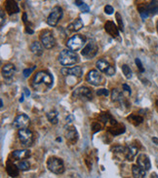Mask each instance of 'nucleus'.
<instances>
[{
  "label": "nucleus",
  "mask_w": 158,
  "mask_h": 178,
  "mask_svg": "<svg viewBox=\"0 0 158 178\" xmlns=\"http://www.w3.org/2000/svg\"><path fill=\"white\" fill-rule=\"evenodd\" d=\"M29 125V118L26 114H21V115L17 116L13 123L14 128L19 129L27 128Z\"/></svg>",
  "instance_id": "obj_12"
},
{
  "label": "nucleus",
  "mask_w": 158,
  "mask_h": 178,
  "mask_svg": "<svg viewBox=\"0 0 158 178\" xmlns=\"http://www.w3.org/2000/svg\"><path fill=\"white\" fill-rule=\"evenodd\" d=\"M139 11H140V15H141L143 20H146V18H147V17L149 16V14H148V12L146 10V7L139 8Z\"/></svg>",
  "instance_id": "obj_33"
},
{
  "label": "nucleus",
  "mask_w": 158,
  "mask_h": 178,
  "mask_svg": "<svg viewBox=\"0 0 158 178\" xmlns=\"http://www.w3.org/2000/svg\"><path fill=\"white\" fill-rule=\"evenodd\" d=\"M57 141H62V138L60 137V138H57Z\"/></svg>",
  "instance_id": "obj_50"
},
{
  "label": "nucleus",
  "mask_w": 158,
  "mask_h": 178,
  "mask_svg": "<svg viewBox=\"0 0 158 178\" xmlns=\"http://www.w3.org/2000/svg\"><path fill=\"white\" fill-rule=\"evenodd\" d=\"M64 76H74V77H81L82 75V68L80 66H74L72 68L64 67L61 70Z\"/></svg>",
  "instance_id": "obj_13"
},
{
  "label": "nucleus",
  "mask_w": 158,
  "mask_h": 178,
  "mask_svg": "<svg viewBox=\"0 0 158 178\" xmlns=\"http://www.w3.org/2000/svg\"><path fill=\"white\" fill-rule=\"evenodd\" d=\"M83 3H84V2H83L82 0H75V1H74V4H75V5L78 6V7L80 6L81 4H83Z\"/></svg>",
  "instance_id": "obj_44"
},
{
  "label": "nucleus",
  "mask_w": 158,
  "mask_h": 178,
  "mask_svg": "<svg viewBox=\"0 0 158 178\" xmlns=\"http://www.w3.org/2000/svg\"><path fill=\"white\" fill-rule=\"evenodd\" d=\"M111 99L113 101H122L123 99L122 93L120 92L117 89H113L112 92H111Z\"/></svg>",
  "instance_id": "obj_30"
},
{
  "label": "nucleus",
  "mask_w": 158,
  "mask_h": 178,
  "mask_svg": "<svg viewBox=\"0 0 158 178\" xmlns=\"http://www.w3.org/2000/svg\"><path fill=\"white\" fill-rule=\"evenodd\" d=\"M0 16H1V23H0V25L3 26V25H4V23H5V21H6L5 14H4L3 11H1V13H0Z\"/></svg>",
  "instance_id": "obj_41"
},
{
  "label": "nucleus",
  "mask_w": 158,
  "mask_h": 178,
  "mask_svg": "<svg viewBox=\"0 0 158 178\" xmlns=\"http://www.w3.org/2000/svg\"><path fill=\"white\" fill-rule=\"evenodd\" d=\"M156 26H157V31H158V22H157V25Z\"/></svg>",
  "instance_id": "obj_52"
},
{
  "label": "nucleus",
  "mask_w": 158,
  "mask_h": 178,
  "mask_svg": "<svg viewBox=\"0 0 158 178\" xmlns=\"http://www.w3.org/2000/svg\"><path fill=\"white\" fill-rule=\"evenodd\" d=\"M85 44H86V37L81 34H77L72 36L69 40H67V47L68 49L74 51V52H77V51H80L84 47Z\"/></svg>",
  "instance_id": "obj_3"
},
{
  "label": "nucleus",
  "mask_w": 158,
  "mask_h": 178,
  "mask_svg": "<svg viewBox=\"0 0 158 178\" xmlns=\"http://www.w3.org/2000/svg\"><path fill=\"white\" fill-rule=\"evenodd\" d=\"M19 138H20L21 143L24 146H31L32 142H33V134H32L31 130L27 128L19 129Z\"/></svg>",
  "instance_id": "obj_5"
},
{
  "label": "nucleus",
  "mask_w": 158,
  "mask_h": 178,
  "mask_svg": "<svg viewBox=\"0 0 158 178\" xmlns=\"http://www.w3.org/2000/svg\"><path fill=\"white\" fill-rule=\"evenodd\" d=\"M121 68H122V71L125 75V77H126L127 79H130L132 77V70L130 69V67L128 66L127 64H123L121 66Z\"/></svg>",
  "instance_id": "obj_32"
},
{
  "label": "nucleus",
  "mask_w": 158,
  "mask_h": 178,
  "mask_svg": "<svg viewBox=\"0 0 158 178\" xmlns=\"http://www.w3.org/2000/svg\"><path fill=\"white\" fill-rule=\"evenodd\" d=\"M41 43L43 44L44 48L46 49H52L56 45V40L53 33L50 30H44L40 34Z\"/></svg>",
  "instance_id": "obj_6"
},
{
  "label": "nucleus",
  "mask_w": 158,
  "mask_h": 178,
  "mask_svg": "<svg viewBox=\"0 0 158 178\" xmlns=\"http://www.w3.org/2000/svg\"><path fill=\"white\" fill-rule=\"evenodd\" d=\"M59 62L62 65H72L75 64L78 62V55L76 52L70 50V49H66L63 50L61 53H60L59 57H58Z\"/></svg>",
  "instance_id": "obj_2"
},
{
  "label": "nucleus",
  "mask_w": 158,
  "mask_h": 178,
  "mask_svg": "<svg viewBox=\"0 0 158 178\" xmlns=\"http://www.w3.org/2000/svg\"><path fill=\"white\" fill-rule=\"evenodd\" d=\"M63 17V9L60 6H56L52 9L50 15L47 18V23L50 26H56L58 25L59 21Z\"/></svg>",
  "instance_id": "obj_7"
},
{
  "label": "nucleus",
  "mask_w": 158,
  "mask_h": 178,
  "mask_svg": "<svg viewBox=\"0 0 158 178\" xmlns=\"http://www.w3.org/2000/svg\"><path fill=\"white\" fill-rule=\"evenodd\" d=\"M155 103H156V106H157V108H158V100H156V102H155Z\"/></svg>",
  "instance_id": "obj_51"
},
{
  "label": "nucleus",
  "mask_w": 158,
  "mask_h": 178,
  "mask_svg": "<svg viewBox=\"0 0 158 178\" xmlns=\"http://www.w3.org/2000/svg\"><path fill=\"white\" fill-rule=\"evenodd\" d=\"M98 53V46L94 41H90L82 50V55L86 59L94 58Z\"/></svg>",
  "instance_id": "obj_11"
},
{
  "label": "nucleus",
  "mask_w": 158,
  "mask_h": 178,
  "mask_svg": "<svg viewBox=\"0 0 158 178\" xmlns=\"http://www.w3.org/2000/svg\"><path fill=\"white\" fill-rule=\"evenodd\" d=\"M116 20H117V22H118V29H119V30L123 31L124 30V25H123L122 18H121V16H120L119 13H116Z\"/></svg>",
  "instance_id": "obj_34"
},
{
  "label": "nucleus",
  "mask_w": 158,
  "mask_h": 178,
  "mask_svg": "<svg viewBox=\"0 0 158 178\" xmlns=\"http://www.w3.org/2000/svg\"><path fill=\"white\" fill-rule=\"evenodd\" d=\"M47 167L50 171H52L55 174H62L64 171V165L62 159L51 157L47 161Z\"/></svg>",
  "instance_id": "obj_4"
},
{
  "label": "nucleus",
  "mask_w": 158,
  "mask_h": 178,
  "mask_svg": "<svg viewBox=\"0 0 158 178\" xmlns=\"http://www.w3.org/2000/svg\"><path fill=\"white\" fill-rule=\"evenodd\" d=\"M66 138L68 142H70L72 144H74L78 139V133H77V130L75 129V128H73V126H69V128L67 129L66 130Z\"/></svg>",
  "instance_id": "obj_17"
},
{
  "label": "nucleus",
  "mask_w": 158,
  "mask_h": 178,
  "mask_svg": "<svg viewBox=\"0 0 158 178\" xmlns=\"http://www.w3.org/2000/svg\"><path fill=\"white\" fill-rule=\"evenodd\" d=\"M30 156V151L29 150H16L12 153V157L16 160H24Z\"/></svg>",
  "instance_id": "obj_22"
},
{
  "label": "nucleus",
  "mask_w": 158,
  "mask_h": 178,
  "mask_svg": "<svg viewBox=\"0 0 158 178\" xmlns=\"http://www.w3.org/2000/svg\"><path fill=\"white\" fill-rule=\"evenodd\" d=\"M138 153V148L133 144H130L126 146V160L127 161H133L135 156Z\"/></svg>",
  "instance_id": "obj_23"
},
{
  "label": "nucleus",
  "mask_w": 158,
  "mask_h": 178,
  "mask_svg": "<svg viewBox=\"0 0 158 178\" xmlns=\"http://www.w3.org/2000/svg\"><path fill=\"white\" fill-rule=\"evenodd\" d=\"M19 170H20V168L18 167V166L14 165V163H11L10 161L7 162V163H6V171H7L9 176H11V177L18 176L19 175Z\"/></svg>",
  "instance_id": "obj_21"
},
{
  "label": "nucleus",
  "mask_w": 158,
  "mask_h": 178,
  "mask_svg": "<svg viewBox=\"0 0 158 178\" xmlns=\"http://www.w3.org/2000/svg\"><path fill=\"white\" fill-rule=\"evenodd\" d=\"M79 9H80V11L83 12V13H88L90 11V8H89V6H88L86 3L81 4V5L79 6Z\"/></svg>",
  "instance_id": "obj_37"
},
{
  "label": "nucleus",
  "mask_w": 158,
  "mask_h": 178,
  "mask_svg": "<svg viewBox=\"0 0 158 178\" xmlns=\"http://www.w3.org/2000/svg\"><path fill=\"white\" fill-rule=\"evenodd\" d=\"M35 67H36V66H33V67H31V68H26V69H25V70H24V72H22V74H24V76H25L26 78L29 77V75L31 74V72L35 69Z\"/></svg>",
  "instance_id": "obj_39"
},
{
  "label": "nucleus",
  "mask_w": 158,
  "mask_h": 178,
  "mask_svg": "<svg viewBox=\"0 0 158 178\" xmlns=\"http://www.w3.org/2000/svg\"><path fill=\"white\" fill-rule=\"evenodd\" d=\"M128 120L130 123H132L134 126H139V125H141L143 123V117L141 116H138V115H135V114H132V115H130L128 116Z\"/></svg>",
  "instance_id": "obj_28"
},
{
  "label": "nucleus",
  "mask_w": 158,
  "mask_h": 178,
  "mask_svg": "<svg viewBox=\"0 0 158 178\" xmlns=\"http://www.w3.org/2000/svg\"><path fill=\"white\" fill-rule=\"evenodd\" d=\"M24 91H25V95H26V96H30V92H29V89L25 88V89H24Z\"/></svg>",
  "instance_id": "obj_45"
},
{
  "label": "nucleus",
  "mask_w": 158,
  "mask_h": 178,
  "mask_svg": "<svg viewBox=\"0 0 158 178\" xmlns=\"http://www.w3.org/2000/svg\"><path fill=\"white\" fill-rule=\"evenodd\" d=\"M135 62H136V64H137V66H138V68H139V70L143 73V72H145V68H143V63H142V62H141V59H135Z\"/></svg>",
  "instance_id": "obj_36"
},
{
  "label": "nucleus",
  "mask_w": 158,
  "mask_h": 178,
  "mask_svg": "<svg viewBox=\"0 0 158 178\" xmlns=\"http://www.w3.org/2000/svg\"><path fill=\"white\" fill-rule=\"evenodd\" d=\"M111 151L114 154V156L119 159L120 161H124L126 160V146H114L111 148Z\"/></svg>",
  "instance_id": "obj_16"
},
{
  "label": "nucleus",
  "mask_w": 158,
  "mask_h": 178,
  "mask_svg": "<svg viewBox=\"0 0 158 178\" xmlns=\"http://www.w3.org/2000/svg\"><path fill=\"white\" fill-rule=\"evenodd\" d=\"M72 96H73V97L79 98V99L84 100V101L91 100L93 97L91 90H89L87 87H80V88L76 89V90L73 92Z\"/></svg>",
  "instance_id": "obj_10"
},
{
  "label": "nucleus",
  "mask_w": 158,
  "mask_h": 178,
  "mask_svg": "<svg viewBox=\"0 0 158 178\" xmlns=\"http://www.w3.org/2000/svg\"><path fill=\"white\" fill-rule=\"evenodd\" d=\"M32 87L38 92L48 91L53 87V76L46 71L37 72L32 80Z\"/></svg>",
  "instance_id": "obj_1"
},
{
  "label": "nucleus",
  "mask_w": 158,
  "mask_h": 178,
  "mask_svg": "<svg viewBox=\"0 0 158 178\" xmlns=\"http://www.w3.org/2000/svg\"><path fill=\"white\" fill-rule=\"evenodd\" d=\"M0 104H1V105H0V106H1V108H2V107H3V100H2V99L0 100Z\"/></svg>",
  "instance_id": "obj_49"
},
{
  "label": "nucleus",
  "mask_w": 158,
  "mask_h": 178,
  "mask_svg": "<svg viewBox=\"0 0 158 178\" xmlns=\"http://www.w3.org/2000/svg\"><path fill=\"white\" fill-rule=\"evenodd\" d=\"M152 141L154 142L155 144L158 145V138H157V137H152Z\"/></svg>",
  "instance_id": "obj_46"
},
{
  "label": "nucleus",
  "mask_w": 158,
  "mask_h": 178,
  "mask_svg": "<svg viewBox=\"0 0 158 178\" xmlns=\"http://www.w3.org/2000/svg\"><path fill=\"white\" fill-rule=\"evenodd\" d=\"M58 115L59 113L56 110H53V111H50L47 113V119L48 121L50 122L51 124H53V125H56L58 123Z\"/></svg>",
  "instance_id": "obj_29"
},
{
  "label": "nucleus",
  "mask_w": 158,
  "mask_h": 178,
  "mask_svg": "<svg viewBox=\"0 0 158 178\" xmlns=\"http://www.w3.org/2000/svg\"><path fill=\"white\" fill-rule=\"evenodd\" d=\"M151 177H156V178H157L158 175L156 174V173H152V174H151Z\"/></svg>",
  "instance_id": "obj_47"
},
{
  "label": "nucleus",
  "mask_w": 158,
  "mask_h": 178,
  "mask_svg": "<svg viewBox=\"0 0 158 178\" xmlns=\"http://www.w3.org/2000/svg\"><path fill=\"white\" fill-rule=\"evenodd\" d=\"M146 10L149 15H157L158 14V0H152V1L146 6Z\"/></svg>",
  "instance_id": "obj_27"
},
{
  "label": "nucleus",
  "mask_w": 158,
  "mask_h": 178,
  "mask_svg": "<svg viewBox=\"0 0 158 178\" xmlns=\"http://www.w3.org/2000/svg\"><path fill=\"white\" fill-rule=\"evenodd\" d=\"M108 132L112 134V135H118V134H121L123 133H125V126L122 125V124H118V123H115L112 125V126H110L108 128Z\"/></svg>",
  "instance_id": "obj_20"
},
{
  "label": "nucleus",
  "mask_w": 158,
  "mask_h": 178,
  "mask_svg": "<svg viewBox=\"0 0 158 178\" xmlns=\"http://www.w3.org/2000/svg\"><path fill=\"white\" fill-rule=\"evenodd\" d=\"M92 128H93V133H97L98 130H101V125L100 123H93L92 125Z\"/></svg>",
  "instance_id": "obj_38"
},
{
  "label": "nucleus",
  "mask_w": 158,
  "mask_h": 178,
  "mask_svg": "<svg viewBox=\"0 0 158 178\" xmlns=\"http://www.w3.org/2000/svg\"><path fill=\"white\" fill-rule=\"evenodd\" d=\"M17 166H18V167L20 168L21 170H24V171H26V170H29V167H30L29 163L27 162V161H26V160H24V161H21V162H19Z\"/></svg>",
  "instance_id": "obj_31"
},
{
  "label": "nucleus",
  "mask_w": 158,
  "mask_h": 178,
  "mask_svg": "<svg viewBox=\"0 0 158 178\" xmlns=\"http://www.w3.org/2000/svg\"><path fill=\"white\" fill-rule=\"evenodd\" d=\"M16 72V66L12 63H7L2 68V74L4 78H12L13 75Z\"/></svg>",
  "instance_id": "obj_18"
},
{
  "label": "nucleus",
  "mask_w": 158,
  "mask_h": 178,
  "mask_svg": "<svg viewBox=\"0 0 158 178\" xmlns=\"http://www.w3.org/2000/svg\"><path fill=\"white\" fill-rule=\"evenodd\" d=\"M22 101H24V96H22L20 98V102H22Z\"/></svg>",
  "instance_id": "obj_48"
},
{
  "label": "nucleus",
  "mask_w": 158,
  "mask_h": 178,
  "mask_svg": "<svg viewBox=\"0 0 158 178\" xmlns=\"http://www.w3.org/2000/svg\"><path fill=\"white\" fill-rule=\"evenodd\" d=\"M137 163L141 167H143L145 170H149L151 167V163L149 161V158H148L146 154H140L138 156L137 159Z\"/></svg>",
  "instance_id": "obj_14"
},
{
  "label": "nucleus",
  "mask_w": 158,
  "mask_h": 178,
  "mask_svg": "<svg viewBox=\"0 0 158 178\" xmlns=\"http://www.w3.org/2000/svg\"><path fill=\"white\" fill-rule=\"evenodd\" d=\"M105 29L111 37H113V38H116V37L119 36V29L112 22H109V21L106 22L105 25Z\"/></svg>",
  "instance_id": "obj_15"
},
{
  "label": "nucleus",
  "mask_w": 158,
  "mask_h": 178,
  "mask_svg": "<svg viewBox=\"0 0 158 178\" xmlns=\"http://www.w3.org/2000/svg\"><path fill=\"white\" fill-rule=\"evenodd\" d=\"M96 66L101 72H104L106 75H108V76H112L115 73V68L112 65H110V63L106 59H99L96 62Z\"/></svg>",
  "instance_id": "obj_8"
},
{
  "label": "nucleus",
  "mask_w": 158,
  "mask_h": 178,
  "mask_svg": "<svg viewBox=\"0 0 158 178\" xmlns=\"http://www.w3.org/2000/svg\"><path fill=\"white\" fill-rule=\"evenodd\" d=\"M97 95L101 96H108L109 95V91L106 90V89H101V90H98L97 91Z\"/></svg>",
  "instance_id": "obj_35"
},
{
  "label": "nucleus",
  "mask_w": 158,
  "mask_h": 178,
  "mask_svg": "<svg viewBox=\"0 0 158 178\" xmlns=\"http://www.w3.org/2000/svg\"><path fill=\"white\" fill-rule=\"evenodd\" d=\"M5 9L9 15H12V14H16V13L20 12V8H19L18 4L15 2V0H6Z\"/></svg>",
  "instance_id": "obj_19"
},
{
  "label": "nucleus",
  "mask_w": 158,
  "mask_h": 178,
  "mask_svg": "<svg viewBox=\"0 0 158 178\" xmlns=\"http://www.w3.org/2000/svg\"><path fill=\"white\" fill-rule=\"evenodd\" d=\"M122 89H123V90H124L125 92H127L129 93V95H131V88H130V87L127 85V84H123V85H122Z\"/></svg>",
  "instance_id": "obj_42"
},
{
  "label": "nucleus",
  "mask_w": 158,
  "mask_h": 178,
  "mask_svg": "<svg viewBox=\"0 0 158 178\" xmlns=\"http://www.w3.org/2000/svg\"><path fill=\"white\" fill-rule=\"evenodd\" d=\"M83 22L81 21V18H76L75 21H73L71 23H69L68 26H67V29L71 32H76V31H79L82 27H83Z\"/></svg>",
  "instance_id": "obj_24"
},
{
  "label": "nucleus",
  "mask_w": 158,
  "mask_h": 178,
  "mask_svg": "<svg viewBox=\"0 0 158 178\" xmlns=\"http://www.w3.org/2000/svg\"><path fill=\"white\" fill-rule=\"evenodd\" d=\"M86 80L88 83H90L93 86H101L104 84V78L97 70H91L87 74Z\"/></svg>",
  "instance_id": "obj_9"
},
{
  "label": "nucleus",
  "mask_w": 158,
  "mask_h": 178,
  "mask_svg": "<svg viewBox=\"0 0 158 178\" xmlns=\"http://www.w3.org/2000/svg\"><path fill=\"white\" fill-rule=\"evenodd\" d=\"M105 12L108 14V15H111V14L114 12V10H113V8L111 7L110 5H106L105 7Z\"/></svg>",
  "instance_id": "obj_40"
},
{
  "label": "nucleus",
  "mask_w": 158,
  "mask_h": 178,
  "mask_svg": "<svg viewBox=\"0 0 158 178\" xmlns=\"http://www.w3.org/2000/svg\"><path fill=\"white\" fill-rule=\"evenodd\" d=\"M146 170H143V167H141L140 166H132V173H133V176L136 177V178H143L146 177Z\"/></svg>",
  "instance_id": "obj_26"
},
{
  "label": "nucleus",
  "mask_w": 158,
  "mask_h": 178,
  "mask_svg": "<svg viewBox=\"0 0 158 178\" xmlns=\"http://www.w3.org/2000/svg\"><path fill=\"white\" fill-rule=\"evenodd\" d=\"M73 120H74V117L72 115H68L67 117V123H71Z\"/></svg>",
  "instance_id": "obj_43"
},
{
  "label": "nucleus",
  "mask_w": 158,
  "mask_h": 178,
  "mask_svg": "<svg viewBox=\"0 0 158 178\" xmlns=\"http://www.w3.org/2000/svg\"><path fill=\"white\" fill-rule=\"evenodd\" d=\"M43 44L42 43H40V42H33L31 45H30V50H31V52L33 53L34 55H41L43 54Z\"/></svg>",
  "instance_id": "obj_25"
}]
</instances>
